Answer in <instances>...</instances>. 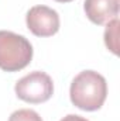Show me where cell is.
Masks as SVG:
<instances>
[{"label": "cell", "instance_id": "8", "mask_svg": "<svg viewBox=\"0 0 120 121\" xmlns=\"http://www.w3.org/2000/svg\"><path fill=\"white\" fill-rule=\"evenodd\" d=\"M61 121H89V120H86V118H83L81 116H76V114H68Z\"/></svg>", "mask_w": 120, "mask_h": 121}, {"label": "cell", "instance_id": "1", "mask_svg": "<svg viewBox=\"0 0 120 121\" xmlns=\"http://www.w3.org/2000/svg\"><path fill=\"white\" fill-rule=\"evenodd\" d=\"M107 96V83L106 79L95 72L83 70L78 73L69 89V97L75 107L83 111H96L99 110Z\"/></svg>", "mask_w": 120, "mask_h": 121}, {"label": "cell", "instance_id": "6", "mask_svg": "<svg viewBox=\"0 0 120 121\" xmlns=\"http://www.w3.org/2000/svg\"><path fill=\"white\" fill-rule=\"evenodd\" d=\"M117 27H119V20L115 18L107 23V27L105 31V44L115 55L119 54V51H117Z\"/></svg>", "mask_w": 120, "mask_h": 121}, {"label": "cell", "instance_id": "5", "mask_svg": "<svg viewBox=\"0 0 120 121\" xmlns=\"http://www.w3.org/2000/svg\"><path fill=\"white\" fill-rule=\"evenodd\" d=\"M83 10L93 24L102 26L117 18L119 0H85Z\"/></svg>", "mask_w": 120, "mask_h": 121}, {"label": "cell", "instance_id": "4", "mask_svg": "<svg viewBox=\"0 0 120 121\" xmlns=\"http://www.w3.org/2000/svg\"><path fill=\"white\" fill-rule=\"evenodd\" d=\"M28 30L37 37H52L60 30V16L48 6H34L26 16Z\"/></svg>", "mask_w": 120, "mask_h": 121}, {"label": "cell", "instance_id": "9", "mask_svg": "<svg viewBox=\"0 0 120 121\" xmlns=\"http://www.w3.org/2000/svg\"><path fill=\"white\" fill-rule=\"evenodd\" d=\"M55 1H58V3H69L72 0H55Z\"/></svg>", "mask_w": 120, "mask_h": 121}, {"label": "cell", "instance_id": "3", "mask_svg": "<svg viewBox=\"0 0 120 121\" xmlns=\"http://www.w3.org/2000/svg\"><path fill=\"white\" fill-rule=\"evenodd\" d=\"M14 91L20 100L31 104H40L51 99L54 94V83L45 72L34 70L17 80Z\"/></svg>", "mask_w": 120, "mask_h": 121}, {"label": "cell", "instance_id": "7", "mask_svg": "<svg viewBox=\"0 0 120 121\" xmlns=\"http://www.w3.org/2000/svg\"><path fill=\"white\" fill-rule=\"evenodd\" d=\"M9 121H42V118L40 117L38 113H35L34 110L30 108H21L14 111L10 117Z\"/></svg>", "mask_w": 120, "mask_h": 121}, {"label": "cell", "instance_id": "2", "mask_svg": "<svg viewBox=\"0 0 120 121\" xmlns=\"http://www.w3.org/2000/svg\"><path fill=\"white\" fill-rule=\"evenodd\" d=\"M32 59L30 41L11 31H0V69L17 72L24 69Z\"/></svg>", "mask_w": 120, "mask_h": 121}]
</instances>
